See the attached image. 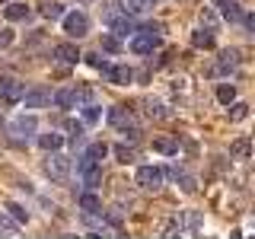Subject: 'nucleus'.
Listing matches in <instances>:
<instances>
[{"instance_id": "obj_1", "label": "nucleus", "mask_w": 255, "mask_h": 239, "mask_svg": "<svg viewBox=\"0 0 255 239\" xmlns=\"http://www.w3.org/2000/svg\"><path fill=\"white\" fill-rule=\"evenodd\" d=\"M61 26H64V32H67L70 38H83L86 32H90V16H86L83 10H64V16H61Z\"/></svg>"}, {"instance_id": "obj_2", "label": "nucleus", "mask_w": 255, "mask_h": 239, "mask_svg": "<svg viewBox=\"0 0 255 239\" xmlns=\"http://www.w3.org/2000/svg\"><path fill=\"white\" fill-rule=\"evenodd\" d=\"M77 172H80V179H83L90 188H96V185L102 182V166L96 163V159H90L86 153L80 156V163H77Z\"/></svg>"}, {"instance_id": "obj_3", "label": "nucleus", "mask_w": 255, "mask_h": 239, "mask_svg": "<svg viewBox=\"0 0 255 239\" xmlns=\"http://www.w3.org/2000/svg\"><path fill=\"white\" fill-rule=\"evenodd\" d=\"M99 70H102V77H106L109 83H118V86H128L134 80V70L125 67V64H118V67H115V64H102L99 61Z\"/></svg>"}, {"instance_id": "obj_4", "label": "nucleus", "mask_w": 255, "mask_h": 239, "mask_svg": "<svg viewBox=\"0 0 255 239\" xmlns=\"http://www.w3.org/2000/svg\"><path fill=\"white\" fill-rule=\"evenodd\" d=\"M134 182H137L140 188H159L163 185V169H159V166H140V169L134 172Z\"/></svg>"}, {"instance_id": "obj_5", "label": "nucleus", "mask_w": 255, "mask_h": 239, "mask_svg": "<svg viewBox=\"0 0 255 239\" xmlns=\"http://www.w3.org/2000/svg\"><path fill=\"white\" fill-rule=\"evenodd\" d=\"M45 172L51 175L54 182H64V179L70 175V159H67V156H61V153H54V150H51V159L45 163Z\"/></svg>"}, {"instance_id": "obj_6", "label": "nucleus", "mask_w": 255, "mask_h": 239, "mask_svg": "<svg viewBox=\"0 0 255 239\" xmlns=\"http://www.w3.org/2000/svg\"><path fill=\"white\" fill-rule=\"evenodd\" d=\"M22 83L13 77H0V102H19L22 99Z\"/></svg>"}, {"instance_id": "obj_7", "label": "nucleus", "mask_w": 255, "mask_h": 239, "mask_svg": "<svg viewBox=\"0 0 255 239\" xmlns=\"http://www.w3.org/2000/svg\"><path fill=\"white\" fill-rule=\"evenodd\" d=\"M35 127H38L35 115H19L10 121V134L13 137H29V134H35Z\"/></svg>"}, {"instance_id": "obj_8", "label": "nucleus", "mask_w": 255, "mask_h": 239, "mask_svg": "<svg viewBox=\"0 0 255 239\" xmlns=\"http://www.w3.org/2000/svg\"><path fill=\"white\" fill-rule=\"evenodd\" d=\"M156 45H159V38L153 35V32H140V35L131 38V51L134 54H153Z\"/></svg>"}, {"instance_id": "obj_9", "label": "nucleus", "mask_w": 255, "mask_h": 239, "mask_svg": "<svg viewBox=\"0 0 255 239\" xmlns=\"http://www.w3.org/2000/svg\"><path fill=\"white\" fill-rule=\"evenodd\" d=\"M48 99H51V93H48V90H42V86H35V90H26V93H22V106H26V109H45L48 106Z\"/></svg>"}, {"instance_id": "obj_10", "label": "nucleus", "mask_w": 255, "mask_h": 239, "mask_svg": "<svg viewBox=\"0 0 255 239\" xmlns=\"http://www.w3.org/2000/svg\"><path fill=\"white\" fill-rule=\"evenodd\" d=\"M54 58L64 61V64H77L83 54L77 51V45H70V42H61V45H54Z\"/></svg>"}, {"instance_id": "obj_11", "label": "nucleus", "mask_w": 255, "mask_h": 239, "mask_svg": "<svg viewBox=\"0 0 255 239\" xmlns=\"http://www.w3.org/2000/svg\"><path fill=\"white\" fill-rule=\"evenodd\" d=\"M106 118H109V124H115V127H118V131H122V127H128V124H134V121H131V115H128V109H122V106H112Z\"/></svg>"}, {"instance_id": "obj_12", "label": "nucleus", "mask_w": 255, "mask_h": 239, "mask_svg": "<svg viewBox=\"0 0 255 239\" xmlns=\"http://www.w3.org/2000/svg\"><path fill=\"white\" fill-rule=\"evenodd\" d=\"M109 26L115 29V35H125V38L131 35V32H137V26H134V19H131V16H115V19H112Z\"/></svg>"}, {"instance_id": "obj_13", "label": "nucleus", "mask_w": 255, "mask_h": 239, "mask_svg": "<svg viewBox=\"0 0 255 239\" xmlns=\"http://www.w3.org/2000/svg\"><path fill=\"white\" fill-rule=\"evenodd\" d=\"M54 106L58 109H74L77 106V93L74 90H58L54 93Z\"/></svg>"}, {"instance_id": "obj_14", "label": "nucleus", "mask_w": 255, "mask_h": 239, "mask_svg": "<svg viewBox=\"0 0 255 239\" xmlns=\"http://www.w3.org/2000/svg\"><path fill=\"white\" fill-rule=\"evenodd\" d=\"M3 16H6V19H10V22L29 19V6H26V3H10V6H6V10H3Z\"/></svg>"}, {"instance_id": "obj_15", "label": "nucleus", "mask_w": 255, "mask_h": 239, "mask_svg": "<svg viewBox=\"0 0 255 239\" xmlns=\"http://www.w3.org/2000/svg\"><path fill=\"white\" fill-rule=\"evenodd\" d=\"M191 45H195V48H214L211 29H195V32H191Z\"/></svg>"}, {"instance_id": "obj_16", "label": "nucleus", "mask_w": 255, "mask_h": 239, "mask_svg": "<svg viewBox=\"0 0 255 239\" xmlns=\"http://www.w3.org/2000/svg\"><path fill=\"white\" fill-rule=\"evenodd\" d=\"M153 150L156 153H166V156H175L179 153V143L169 140V137H159V140H153Z\"/></svg>"}, {"instance_id": "obj_17", "label": "nucleus", "mask_w": 255, "mask_h": 239, "mask_svg": "<svg viewBox=\"0 0 255 239\" xmlns=\"http://www.w3.org/2000/svg\"><path fill=\"white\" fill-rule=\"evenodd\" d=\"M80 207H83L86 214H96V211L102 207V201H99V198L93 195V191H83V195H80Z\"/></svg>"}, {"instance_id": "obj_18", "label": "nucleus", "mask_w": 255, "mask_h": 239, "mask_svg": "<svg viewBox=\"0 0 255 239\" xmlns=\"http://www.w3.org/2000/svg\"><path fill=\"white\" fill-rule=\"evenodd\" d=\"M230 153H233V156H239V159H246V156L252 153V140H249V137H239V140H233Z\"/></svg>"}, {"instance_id": "obj_19", "label": "nucleus", "mask_w": 255, "mask_h": 239, "mask_svg": "<svg viewBox=\"0 0 255 239\" xmlns=\"http://www.w3.org/2000/svg\"><path fill=\"white\" fill-rule=\"evenodd\" d=\"M86 156H90V159H96V163H102V159H106L109 156V147H106V143H90V147H86Z\"/></svg>"}, {"instance_id": "obj_20", "label": "nucleus", "mask_w": 255, "mask_h": 239, "mask_svg": "<svg viewBox=\"0 0 255 239\" xmlns=\"http://www.w3.org/2000/svg\"><path fill=\"white\" fill-rule=\"evenodd\" d=\"M217 99L223 102V106H230V102L236 99V86H233V83H220V86H217Z\"/></svg>"}, {"instance_id": "obj_21", "label": "nucleus", "mask_w": 255, "mask_h": 239, "mask_svg": "<svg viewBox=\"0 0 255 239\" xmlns=\"http://www.w3.org/2000/svg\"><path fill=\"white\" fill-rule=\"evenodd\" d=\"M38 143H42L45 150H61V147H64V137H61V134H42V137H38Z\"/></svg>"}, {"instance_id": "obj_22", "label": "nucleus", "mask_w": 255, "mask_h": 239, "mask_svg": "<svg viewBox=\"0 0 255 239\" xmlns=\"http://www.w3.org/2000/svg\"><path fill=\"white\" fill-rule=\"evenodd\" d=\"M223 16H227L230 22H239V19H243V10H239L233 0H223Z\"/></svg>"}, {"instance_id": "obj_23", "label": "nucleus", "mask_w": 255, "mask_h": 239, "mask_svg": "<svg viewBox=\"0 0 255 239\" xmlns=\"http://www.w3.org/2000/svg\"><path fill=\"white\" fill-rule=\"evenodd\" d=\"M249 115V106H246V102H230V118H233V121H243V118Z\"/></svg>"}, {"instance_id": "obj_24", "label": "nucleus", "mask_w": 255, "mask_h": 239, "mask_svg": "<svg viewBox=\"0 0 255 239\" xmlns=\"http://www.w3.org/2000/svg\"><path fill=\"white\" fill-rule=\"evenodd\" d=\"M6 211H10V217L16 220V223H26L29 220V211L22 204H6Z\"/></svg>"}, {"instance_id": "obj_25", "label": "nucleus", "mask_w": 255, "mask_h": 239, "mask_svg": "<svg viewBox=\"0 0 255 239\" xmlns=\"http://www.w3.org/2000/svg\"><path fill=\"white\" fill-rule=\"evenodd\" d=\"M42 16H45V19H61V16H64V6L61 3H45L42 6Z\"/></svg>"}, {"instance_id": "obj_26", "label": "nucleus", "mask_w": 255, "mask_h": 239, "mask_svg": "<svg viewBox=\"0 0 255 239\" xmlns=\"http://www.w3.org/2000/svg\"><path fill=\"white\" fill-rule=\"evenodd\" d=\"M99 118H102V109H99V106H86V109H83V121H86V124H96Z\"/></svg>"}, {"instance_id": "obj_27", "label": "nucleus", "mask_w": 255, "mask_h": 239, "mask_svg": "<svg viewBox=\"0 0 255 239\" xmlns=\"http://www.w3.org/2000/svg\"><path fill=\"white\" fill-rule=\"evenodd\" d=\"M147 3H153V0H128V6H125V13H143L147 10Z\"/></svg>"}, {"instance_id": "obj_28", "label": "nucleus", "mask_w": 255, "mask_h": 239, "mask_svg": "<svg viewBox=\"0 0 255 239\" xmlns=\"http://www.w3.org/2000/svg\"><path fill=\"white\" fill-rule=\"evenodd\" d=\"M172 175H175V182H182V188H185V191H195V179H191V175L179 172V169H172Z\"/></svg>"}, {"instance_id": "obj_29", "label": "nucleus", "mask_w": 255, "mask_h": 239, "mask_svg": "<svg viewBox=\"0 0 255 239\" xmlns=\"http://www.w3.org/2000/svg\"><path fill=\"white\" fill-rule=\"evenodd\" d=\"M236 67V54L233 51H223L220 54V70H233Z\"/></svg>"}, {"instance_id": "obj_30", "label": "nucleus", "mask_w": 255, "mask_h": 239, "mask_svg": "<svg viewBox=\"0 0 255 239\" xmlns=\"http://www.w3.org/2000/svg\"><path fill=\"white\" fill-rule=\"evenodd\" d=\"M102 48H106V51H122V42H118L115 35H102Z\"/></svg>"}, {"instance_id": "obj_31", "label": "nucleus", "mask_w": 255, "mask_h": 239, "mask_svg": "<svg viewBox=\"0 0 255 239\" xmlns=\"http://www.w3.org/2000/svg\"><path fill=\"white\" fill-rule=\"evenodd\" d=\"M188 230H191V233L201 230V214H198V211H188Z\"/></svg>"}, {"instance_id": "obj_32", "label": "nucleus", "mask_w": 255, "mask_h": 239, "mask_svg": "<svg viewBox=\"0 0 255 239\" xmlns=\"http://www.w3.org/2000/svg\"><path fill=\"white\" fill-rule=\"evenodd\" d=\"M115 156H118V163H131V159H134V150H128V147H115Z\"/></svg>"}, {"instance_id": "obj_33", "label": "nucleus", "mask_w": 255, "mask_h": 239, "mask_svg": "<svg viewBox=\"0 0 255 239\" xmlns=\"http://www.w3.org/2000/svg\"><path fill=\"white\" fill-rule=\"evenodd\" d=\"M10 42H13V32L10 29H0V48H6Z\"/></svg>"}, {"instance_id": "obj_34", "label": "nucleus", "mask_w": 255, "mask_h": 239, "mask_svg": "<svg viewBox=\"0 0 255 239\" xmlns=\"http://www.w3.org/2000/svg\"><path fill=\"white\" fill-rule=\"evenodd\" d=\"M0 127H3V115H0Z\"/></svg>"}, {"instance_id": "obj_35", "label": "nucleus", "mask_w": 255, "mask_h": 239, "mask_svg": "<svg viewBox=\"0 0 255 239\" xmlns=\"http://www.w3.org/2000/svg\"><path fill=\"white\" fill-rule=\"evenodd\" d=\"M0 3H6V0H0Z\"/></svg>"}]
</instances>
